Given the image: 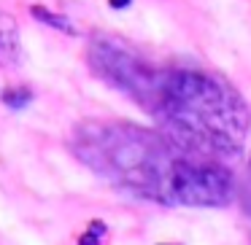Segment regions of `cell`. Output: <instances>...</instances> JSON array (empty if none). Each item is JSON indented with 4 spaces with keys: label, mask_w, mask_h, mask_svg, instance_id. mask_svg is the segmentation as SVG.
<instances>
[{
    "label": "cell",
    "mask_w": 251,
    "mask_h": 245,
    "mask_svg": "<svg viewBox=\"0 0 251 245\" xmlns=\"http://www.w3.org/2000/svg\"><path fill=\"white\" fill-rule=\"evenodd\" d=\"M92 73L127 94L159 132L216 159H235L246 146L251 113L240 92L219 73L157 62L135 44L111 33L89 38Z\"/></svg>",
    "instance_id": "cell-1"
},
{
    "label": "cell",
    "mask_w": 251,
    "mask_h": 245,
    "mask_svg": "<svg viewBox=\"0 0 251 245\" xmlns=\"http://www.w3.org/2000/svg\"><path fill=\"white\" fill-rule=\"evenodd\" d=\"M71 151L114 189L157 205L224 207L238 191L222 159L130 121H81L71 132Z\"/></svg>",
    "instance_id": "cell-2"
},
{
    "label": "cell",
    "mask_w": 251,
    "mask_h": 245,
    "mask_svg": "<svg viewBox=\"0 0 251 245\" xmlns=\"http://www.w3.org/2000/svg\"><path fill=\"white\" fill-rule=\"evenodd\" d=\"M19 27H17V19L11 14H3L0 11V65L8 67V65H17L19 62Z\"/></svg>",
    "instance_id": "cell-3"
},
{
    "label": "cell",
    "mask_w": 251,
    "mask_h": 245,
    "mask_svg": "<svg viewBox=\"0 0 251 245\" xmlns=\"http://www.w3.org/2000/svg\"><path fill=\"white\" fill-rule=\"evenodd\" d=\"M30 14H33L38 22L49 24V27L60 30V33H65V35H76L78 33V27L65 17V14H54V11H49V8H44V6H30Z\"/></svg>",
    "instance_id": "cell-4"
},
{
    "label": "cell",
    "mask_w": 251,
    "mask_h": 245,
    "mask_svg": "<svg viewBox=\"0 0 251 245\" xmlns=\"http://www.w3.org/2000/svg\"><path fill=\"white\" fill-rule=\"evenodd\" d=\"M30 100H33V92L25 87H11L3 92V103L8 105V108H25V105H30Z\"/></svg>",
    "instance_id": "cell-5"
},
{
    "label": "cell",
    "mask_w": 251,
    "mask_h": 245,
    "mask_svg": "<svg viewBox=\"0 0 251 245\" xmlns=\"http://www.w3.org/2000/svg\"><path fill=\"white\" fill-rule=\"evenodd\" d=\"M78 245H100V237L95 232H87V234L78 237Z\"/></svg>",
    "instance_id": "cell-6"
},
{
    "label": "cell",
    "mask_w": 251,
    "mask_h": 245,
    "mask_svg": "<svg viewBox=\"0 0 251 245\" xmlns=\"http://www.w3.org/2000/svg\"><path fill=\"white\" fill-rule=\"evenodd\" d=\"M89 232H95L98 237H103V234H105V223L103 221H92V223H89Z\"/></svg>",
    "instance_id": "cell-7"
},
{
    "label": "cell",
    "mask_w": 251,
    "mask_h": 245,
    "mask_svg": "<svg viewBox=\"0 0 251 245\" xmlns=\"http://www.w3.org/2000/svg\"><path fill=\"white\" fill-rule=\"evenodd\" d=\"M243 202H246V213L251 216V180L246 183V194H243Z\"/></svg>",
    "instance_id": "cell-8"
},
{
    "label": "cell",
    "mask_w": 251,
    "mask_h": 245,
    "mask_svg": "<svg viewBox=\"0 0 251 245\" xmlns=\"http://www.w3.org/2000/svg\"><path fill=\"white\" fill-rule=\"evenodd\" d=\"M130 3H132V0H108V6H111V8H116V11H122V8H127Z\"/></svg>",
    "instance_id": "cell-9"
}]
</instances>
